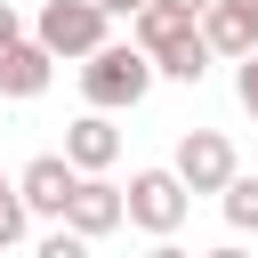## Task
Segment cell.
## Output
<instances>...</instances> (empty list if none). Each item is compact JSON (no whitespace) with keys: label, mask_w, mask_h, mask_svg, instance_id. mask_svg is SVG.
I'll list each match as a JSON object with an SVG mask.
<instances>
[{"label":"cell","mask_w":258,"mask_h":258,"mask_svg":"<svg viewBox=\"0 0 258 258\" xmlns=\"http://www.w3.org/2000/svg\"><path fill=\"white\" fill-rule=\"evenodd\" d=\"M153 81H161V73H153V56H145L137 40H105L97 56H81V97H89V113H121V105H137Z\"/></svg>","instance_id":"6da1fadb"},{"label":"cell","mask_w":258,"mask_h":258,"mask_svg":"<svg viewBox=\"0 0 258 258\" xmlns=\"http://www.w3.org/2000/svg\"><path fill=\"white\" fill-rule=\"evenodd\" d=\"M105 8L97 0H40V16H32V40L48 48V56H97L105 48Z\"/></svg>","instance_id":"7a4b0ae2"},{"label":"cell","mask_w":258,"mask_h":258,"mask_svg":"<svg viewBox=\"0 0 258 258\" xmlns=\"http://www.w3.org/2000/svg\"><path fill=\"white\" fill-rule=\"evenodd\" d=\"M185 210H194V194H185V177H177V169H137V177H129V226H145L153 242H161V234H177V226H185Z\"/></svg>","instance_id":"3957f363"},{"label":"cell","mask_w":258,"mask_h":258,"mask_svg":"<svg viewBox=\"0 0 258 258\" xmlns=\"http://www.w3.org/2000/svg\"><path fill=\"white\" fill-rule=\"evenodd\" d=\"M169 169L185 177V194H226V185L242 177V169H234V145H226V129H185Z\"/></svg>","instance_id":"277c9868"},{"label":"cell","mask_w":258,"mask_h":258,"mask_svg":"<svg viewBox=\"0 0 258 258\" xmlns=\"http://www.w3.org/2000/svg\"><path fill=\"white\" fill-rule=\"evenodd\" d=\"M73 185H81V169H73L64 153H40V161H24V169H16L24 210H32V218H56V226H64V210H73Z\"/></svg>","instance_id":"5b68a950"},{"label":"cell","mask_w":258,"mask_h":258,"mask_svg":"<svg viewBox=\"0 0 258 258\" xmlns=\"http://www.w3.org/2000/svg\"><path fill=\"white\" fill-rule=\"evenodd\" d=\"M129 40L161 64V56H177L185 40H202V16H185V8H169V0H145V8L129 16Z\"/></svg>","instance_id":"8992f818"},{"label":"cell","mask_w":258,"mask_h":258,"mask_svg":"<svg viewBox=\"0 0 258 258\" xmlns=\"http://www.w3.org/2000/svg\"><path fill=\"white\" fill-rule=\"evenodd\" d=\"M64 161H73L81 177H105V169L121 161V129H113V113H81V121L64 129Z\"/></svg>","instance_id":"52a82bcc"},{"label":"cell","mask_w":258,"mask_h":258,"mask_svg":"<svg viewBox=\"0 0 258 258\" xmlns=\"http://www.w3.org/2000/svg\"><path fill=\"white\" fill-rule=\"evenodd\" d=\"M121 218H129V194H121V185H105V177H81V185H73V210H64L73 234L97 242V234H113Z\"/></svg>","instance_id":"ba28073f"},{"label":"cell","mask_w":258,"mask_h":258,"mask_svg":"<svg viewBox=\"0 0 258 258\" xmlns=\"http://www.w3.org/2000/svg\"><path fill=\"white\" fill-rule=\"evenodd\" d=\"M202 40H210V56H250L258 48V0H218L210 16H202Z\"/></svg>","instance_id":"9c48e42d"},{"label":"cell","mask_w":258,"mask_h":258,"mask_svg":"<svg viewBox=\"0 0 258 258\" xmlns=\"http://www.w3.org/2000/svg\"><path fill=\"white\" fill-rule=\"evenodd\" d=\"M48 73H56V56H48L40 40L0 48V97H40V89H48Z\"/></svg>","instance_id":"30bf717a"},{"label":"cell","mask_w":258,"mask_h":258,"mask_svg":"<svg viewBox=\"0 0 258 258\" xmlns=\"http://www.w3.org/2000/svg\"><path fill=\"white\" fill-rule=\"evenodd\" d=\"M226 226L234 234H258V177H234L226 185Z\"/></svg>","instance_id":"8fae6325"},{"label":"cell","mask_w":258,"mask_h":258,"mask_svg":"<svg viewBox=\"0 0 258 258\" xmlns=\"http://www.w3.org/2000/svg\"><path fill=\"white\" fill-rule=\"evenodd\" d=\"M153 73H161V81H202V73H210V40H185V48H177V56H161Z\"/></svg>","instance_id":"7c38bea8"},{"label":"cell","mask_w":258,"mask_h":258,"mask_svg":"<svg viewBox=\"0 0 258 258\" xmlns=\"http://www.w3.org/2000/svg\"><path fill=\"white\" fill-rule=\"evenodd\" d=\"M32 258H89V234L56 226V234H40V250H32Z\"/></svg>","instance_id":"4fadbf2b"},{"label":"cell","mask_w":258,"mask_h":258,"mask_svg":"<svg viewBox=\"0 0 258 258\" xmlns=\"http://www.w3.org/2000/svg\"><path fill=\"white\" fill-rule=\"evenodd\" d=\"M24 218H32V210H24V194L8 185V194H0V250H8V242H24Z\"/></svg>","instance_id":"5bb4252c"},{"label":"cell","mask_w":258,"mask_h":258,"mask_svg":"<svg viewBox=\"0 0 258 258\" xmlns=\"http://www.w3.org/2000/svg\"><path fill=\"white\" fill-rule=\"evenodd\" d=\"M234 97H242V113L258 121V48H250V56L234 64Z\"/></svg>","instance_id":"9a60e30c"},{"label":"cell","mask_w":258,"mask_h":258,"mask_svg":"<svg viewBox=\"0 0 258 258\" xmlns=\"http://www.w3.org/2000/svg\"><path fill=\"white\" fill-rule=\"evenodd\" d=\"M16 40H24V16H16V8L0 0V48H16Z\"/></svg>","instance_id":"2e32d148"},{"label":"cell","mask_w":258,"mask_h":258,"mask_svg":"<svg viewBox=\"0 0 258 258\" xmlns=\"http://www.w3.org/2000/svg\"><path fill=\"white\" fill-rule=\"evenodd\" d=\"M97 8H105V16H137L145 0H97Z\"/></svg>","instance_id":"e0dca14e"},{"label":"cell","mask_w":258,"mask_h":258,"mask_svg":"<svg viewBox=\"0 0 258 258\" xmlns=\"http://www.w3.org/2000/svg\"><path fill=\"white\" fill-rule=\"evenodd\" d=\"M153 258H194V250H177V242H169V234H161V242H153Z\"/></svg>","instance_id":"ac0fdd59"},{"label":"cell","mask_w":258,"mask_h":258,"mask_svg":"<svg viewBox=\"0 0 258 258\" xmlns=\"http://www.w3.org/2000/svg\"><path fill=\"white\" fill-rule=\"evenodd\" d=\"M169 8H185V16H210V8H218V0H169Z\"/></svg>","instance_id":"d6986e66"},{"label":"cell","mask_w":258,"mask_h":258,"mask_svg":"<svg viewBox=\"0 0 258 258\" xmlns=\"http://www.w3.org/2000/svg\"><path fill=\"white\" fill-rule=\"evenodd\" d=\"M202 258H250V250H234V242H218V250H202Z\"/></svg>","instance_id":"ffe728a7"},{"label":"cell","mask_w":258,"mask_h":258,"mask_svg":"<svg viewBox=\"0 0 258 258\" xmlns=\"http://www.w3.org/2000/svg\"><path fill=\"white\" fill-rule=\"evenodd\" d=\"M8 185H16V177H8V169H0V194H8Z\"/></svg>","instance_id":"44dd1931"}]
</instances>
